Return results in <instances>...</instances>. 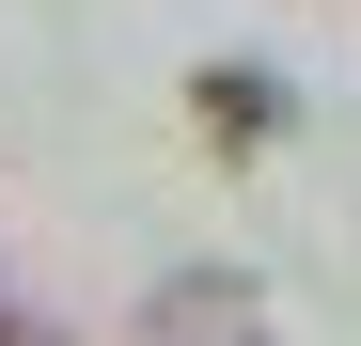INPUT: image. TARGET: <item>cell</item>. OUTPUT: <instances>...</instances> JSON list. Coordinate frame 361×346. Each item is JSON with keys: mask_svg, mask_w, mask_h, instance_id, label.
I'll use <instances>...</instances> for the list:
<instances>
[{"mask_svg": "<svg viewBox=\"0 0 361 346\" xmlns=\"http://www.w3.org/2000/svg\"><path fill=\"white\" fill-rule=\"evenodd\" d=\"M0 346H63V330H32V315H16V299H0Z\"/></svg>", "mask_w": 361, "mask_h": 346, "instance_id": "3957f363", "label": "cell"}, {"mask_svg": "<svg viewBox=\"0 0 361 346\" xmlns=\"http://www.w3.org/2000/svg\"><path fill=\"white\" fill-rule=\"evenodd\" d=\"M189 110H204V142H235V157L283 142V79H267V64H204V79H189Z\"/></svg>", "mask_w": 361, "mask_h": 346, "instance_id": "7a4b0ae2", "label": "cell"}, {"mask_svg": "<svg viewBox=\"0 0 361 346\" xmlns=\"http://www.w3.org/2000/svg\"><path fill=\"white\" fill-rule=\"evenodd\" d=\"M126 346H267V299H252L235 268H173L157 299H142V330H126Z\"/></svg>", "mask_w": 361, "mask_h": 346, "instance_id": "6da1fadb", "label": "cell"}]
</instances>
